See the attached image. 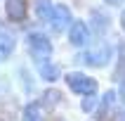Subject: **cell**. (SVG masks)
Returning <instances> with one entry per match:
<instances>
[{
  "label": "cell",
  "mask_w": 125,
  "mask_h": 121,
  "mask_svg": "<svg viewBox=\"0 0 125 121\" xmlns=\"http://www.w3.org/2000/svg\"><path fill=\"white\" fill-rule=\"evenodd\" d=\"M113 121H125V112H118L116 116H113Z\"/></svg>",
  "instance_id": "14"
},
{
  "label": "cell",
  "mask_w": 125,
  "mask_h": 121,
  "mask_svg": "<svg viewBox=\"0 0 125 121\" xmlns=\"http://www.w3.org/2000/svg\"><path fill=\"white\" fill-rule=\"evenodd\" d=\"M120 26L125 28V10H123V14H120Z\"/></svg>",
  "instance_id": "15"
},
{
  "label": "cell",
  "mask_w": 125,
  "mask_h": 121,
  "mask_svg": "<svg viewBox=\"0 0 125 121\" xmlns=\"http://www.w3.org/2000/svg\"><path fill=\"white\" fill-rule=\"evenodd\" d=\"M109 59H111V48L109 45H99V48L90 50L87 55H85V62L90 64V67H106L109 64Z\"/></svg>",
  "instance_id": "4"
},
{
  "label": "cell",
  "mask_w": 125,
  "mask_h": 121,
  "mask_svg": "<svg viewBox=\"0 0 125 121\" xmlns=\"http://www.w3.org/2000/svg\"><path fill=\"white\" fill-rule=\"evenodd\" d=\"M94 107H97V95H90V97L83 100V109H85V112H92Z\"/></svg>",
  "instance_id": "12"
},
{
  "label": "cell",
  "mask_w": 125,
  "mask_h": 121,
  "mask_svg": "<svg viewBox=\"0 0 125 121\" xmlns=\"http://www.w3.org/2000/svg\"><path fill=\"white\" fill-rule=\"evenodd\" d=\"M50 24H52L54 31H64L66 26L71 28V24H73L71 21V10L66 5H54V14H52V21Z\"/></svg>",
  "instance_id": "5"
},
{
  "label": "cell",
  "mask_w": 125,
  "mask_h": 121,
  "mask_svg": "<svg viewBox=\"0 0 125 121\" xmlns=\"http://www.w3.org/2000/svg\"><path fill=\"white\" fill-rule=\"evenodd\" d=\"M66 85L76 95H83V97H90V95L97 93V81L90 78L87 74H83V71H71V74H66Z\"/></svg>",
  "instance_id": "2"
},
{
  "label": "cell",
  "mask_w": 125,
  "mask_h": 121,
  "mask_svg": "<svg viewBox=\"0 0 125 121\" xmlns=\"http://www.w3.org/2000/svg\"><path fill=\"white\" fill-rule=\"evenodd\" d=\"M28 52H31V57H33L38 64H47L50 55H52V43H50V38L45 33H38V31H33V33H28Z\"/></svg>",
  "instance_id": "1"
},
{
  "label": "cell",
  "mask_w": 125,
  "mask_h": 121,
  "mask_svg": "<svg viewBox=\"0 0 125 121\" xmlns=\"http://www.w3.org/2000/svg\"><path fill=\"white\" fill-rule=\"evenodd\" d=\"M35 14H38V19H42V21H52L54 5H52L50 0H35Z\"/></svg>",
  "instance_id": "8"
},
{
  "label": "cell",
  "mask_w": 125,
  "mask_h": 121,
  "mask_svg": "<svg viewBox=\"0 0 125 121\" xmlns=\"http://www.w3.org/2000/svg\"><path fill=\"white\" fill-rule=\"evenodd\" d=\"M87 40H90V28H87V24L85 21H73L71 28H69V43L76 45V48H83V45H87Z\"/></svg>",
  "instance_id": "3"
},
{
  "label": "cell",
  "mask_w": 125,
  "mask_h": 121,
  "mask_svg": "<svg viewBox=\"0 0 125 121\" xmlns=\"http://www.w3.org/2000/svg\"><path fill=\"white\" fill-rule=\"evenodd\" d=\"M5 12L12 21H21L26 17V2L24 0H5Z\"/></svg>",
  "instance_id": "6"
},
{
  "label": "cell",
  "mask_w": 125,
  "mask_h": 121,
  "mask_svg": "<svg viewBox=\"0 0 125 121\" xmlns=\"http://www.w3.org/2000/svg\"><path fill=\"white\" fill-rule=\"evenodd\" d=\"M118 95H120V100H123V105H125V81L120 83V93H118Z\"/></svg>",
  "instance_id": "13"
},
{
  "label": "cell",
  "mask_w": 125,
  "mask_h": 121,
  "mask_svg": "<svg viewBox=\"0 0 125 121\" xmlns=\"http://www.w3.org/2000/svg\"><path fill=\"white\" fill-rule=\"evenodd\" d=\"M14 45H17L14 36L7 28H0V57H10L14 52Z\"/></svg>",
  "instance_id": "7"
},
{
  "label": "cell",
  "mask_w": 125,
  "mask_h": 121,
  "mask_svg": "<svg viewBox=\"0 0 125 121\" xmlns=\"http://www.w3.org/2000/svg\"><path fill=\"white\" fill-rule=\"evenodd\" d=\"M40 78H45V81H57L59 78V67L57 64H40Z\"/></svg>",
  "instance_id": "10"
},
{
  "label": "cell",
  "mask_w": 125,
  "mask_h": 121,
  "mask_svg": "<svg viewBox=\"0 0 125 121\" xmlns=\"http://www.w3.org/2000/svg\"><path fill=\"white\" fill-rule=\"evenodd\" d=\"M24 121H42V107L40 102H28L24 107V114H21Z\"/></svg>",
  "instance_id": "9"
},
{
  "label": "cell",
  "mask_w": 125,
  "mask_h": 121,
  "mask_svg": "<svg viewBox=\"0 0 125 121\" xmlns=\"http://www.w3.org/2000/svg\"><path fill=\"white\" fill-rule=\"evenodd\" d=\"M109 5H118V2H123V0H106Z\"/></svg>",
  "instance_id": "16"
},
{
  "label": "cell",
  "mask_w": 125,
  "mask_h": 121,
  "mask_svg": "<svg viewBox=\"0 0 125 121\" xmlns=\"http://www.w3.org/2000/svg\"><path fill=\"white\" fill-rule=\"evenodd\" d=\"M113 100H116V93H113V90H109V93L104 95V100H102V107H104V112H111Z\"/></svg>",
  "instance_id": "11"
}]
</instances>
